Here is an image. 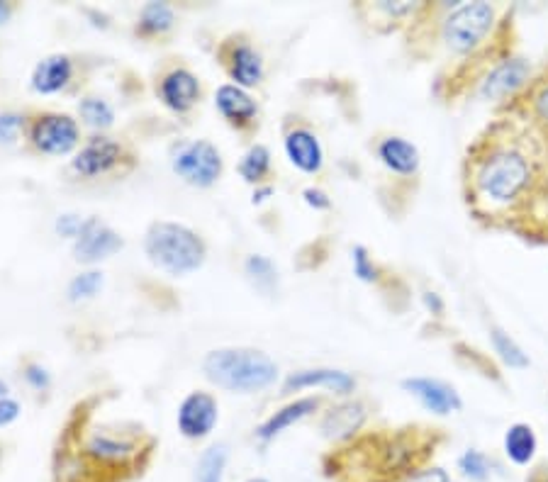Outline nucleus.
I'll return each instance as SVG.
<instances>
[{"instance_id": "1", "label": "nucleus", "mask_w": 548, "mask_h": 482, "mask_svg": "<svg viewBox=\"0 0 548 482\" xmlns=\"http://www.w3.org/2000/svg\"><path fill=\"white\" fill-rule=\"evenodd\" d=\"M546 168L544 139L517 117H497L463 156V200L473 220L488 229L512 232L544 181Z\"/></svg>"}, {"instance_id": "2", "label": "nucleus", "mask_w": 548, "mask_h": 482, "mask_svg": "<svg viewBox=\"0 0 548 482\" xmlns=\"http://www.w3.org/2000/svg\"><path fill=\"white\" fill-rule=\"evenodd\" d=\"M446 431L427 424L376 429L356 434L322 458V470L332 482H410L427 470Z\"/></svg>"}, {"instance_id": "3", "label": "nucleus", "mask_w": 548, "mask_h": 482, "mask_svg": "<svg viewBox=\"0 0 548 482\" xmlns=\"http://www.w3.org/2000/svg\"><path fill=\"white\" fill-rule=\"evenodd\" d=\"M434 13L436 3H432V20ZM505 13L492 3H441L436 22H432V37L458 64L488 47Z\"/></svg>"}, {"instance_id": "4", "label": "nucleus", "mask_w": 548, "mask_h": 482, "mask_svg": "<svg viewBox=\"0 0 548 482\" xmlns=\"http://www.w3.org/2000/svg\"><path fill=\"white\" fill-rule=\"evenodd\" d=\"M205 378L232 392H259L276 383L278 366L256 349L210 351L203 361Z\"/></svg>"}, {"instance_id": "5", "label": "nucleus", "mask_w": 548, "mask_h": 482, "mask_svg": "<svg viewBox=\"0 0 548 482\" xmlns=\"http://www.w3.org/2000/svg\"><path fill=\"white\" fill-rule=\"evenodd\" d=\"M144 249L154 266L171 276H186L198 271L205 261V244L195 232L183 224L156 222L149 227Z\"/></svg>"}, {"instance_id": "6", "label": "nucleus", "mask_w": 548, "mask_h": 482, "mask_svg": "<svg viewBox=\"0 0 548 482\" xmlns=\"http://www.w3.org/2000/svg\"><path fill=\"white\" fill-rule=\"evenodd\" d=\"M500 115H512L522 120L548 144V64L534 78H529L522 93L502 105Z\"/></svg>"}, {"instance_id": "7", "label": "nucleus", "mask_w": 548, "mask_h": 482, "mask_svg": "<svg viewBox=\"0 0 548 482\" xmlns=\"http://www.w3.org/2000/svg\"><path fill=\"white\" fill-rule=\"evenodd\" d=\"M173 171L188 181L190 186L208 188L220 178L222 173V159L220 151L212 147L210 142H190L186 147L178 149L173 156Z\"/></svg>"}, {"instance_id": "8", "label": "nucleus", "mask_w": 548, "mask_h": 482, "mask_svg": "<svg viewBox=\"0 0 548 482\" xmlns=\"http://www.w3.org/2000/svg\"><path fill=\"white\" fill-rule=\"evenodd\" d=\"M32 147L42 154H69L78 144V125L69 115L44 112L30 125Z\"/></svg>"}, {"instance_id": "9", "label": "nucleus", "mask_w": 548, "mask_h": 482, "mask_svg": "<svg viewBox=\"0 0 548 482\" xmlns=\"http://www.w3.org/2000/svg\"><path fill=\"white\" fill-rule=\"evenodd\" d=\"M531 78L529 64L522 59V56H507L505 61L495 66L485 81L480 83V95L485 100H495L500 103V108L505 103H510L514 95L522 93V88L527 86Z\"/></svg>"}, {"instance_id": "10", "label": "nucleus", "mask_w": 548, "mask_h": 482, "mask_svg": "<svg viewBox=\"0 0 548 482\" xmlns=\"http://www.w3.org/2000/svg\"><path fill=\"white\" fill-rule=\"evenodd\" d=\"M217 402L208 392H193L178 409V431L188 441H200L215 429Z\"/></svg>"}, {"instance_id": "11", "label": "nucleus", "mask_w": 548, "mask_h": 482, "mask_svg": "<svg viewBox=\"0 0 548 482\" xmlns=\"http://www.w3.org/2000/svg\"><path fill=\"white\" fill-rule=\"evenodd\" d=\"M122 249V239L120 234L113 232L108 224H103L100 220H91L83 222L81 234L76 237L74 244V256L76 261L81 263H98L108 256H113L115 251Z\"/></svg>"}, {"instance_id": "12", "label": "nucleus", "mask_w": 548, "mask_h": 482, "mask_svg": "<svg viewBox=\"0 0 548 482\" xmlns=\"http://www.w3.org/2000/svg\"><path fill=\"white\" fill-rule=\"evenodd\" d=\"M402 388H405L410 395H415L429 412L434 414H454L463 409V400L458 395L456 388H451L449 383L436 378H407L402 380Z\"/></svg>"}, {"instance_id": "13", "label": "nucleus", "mask_w": 548, "mask_h": 482, "mask_svg": "<svg viewBox=\"0 0 548 482\" xmlns=\"http://www.w3.org/2000/svg\"><path fill=\"white\" fill-rule=\"evenodd\" d=\"M366 405L363 402H344V405L329 409L324 414L320 429L327 439L337 441V444H344V441L354 439L359 434L363 422H366Z\"/></svg>"}, {"instance_id": "14", "label": "nucleus", "mask_w": 548, "mask_h": 482, "mask_svg": "<svg viewBox=\"0 0 548 482\" xmlns=\"http://www.w3.org/2000/svg\"><path fill=\"white\" fill-rule=\"evenodd\" d=\"M120 156H122L120 144L113 142V139L95 137L81 149V154L76 156L74 168L86 178L103 176V173H108L110 168L120 164Z\"/></svg>"}, {"instance_id": "15", "label": "nucleus", "mask_w": 548, "mask_h": 482, "mask_svg": "<svg viewBox=\"0 0 548 482\" xmlns=\"http://www.w3.org/2000/svg\"><path fill=\"white\" fill-rule=\"evenodd\" d=\"M222 59H225L229 76L237 81V86L251 88L264 78V64H261V56L246 42L229 44L225 52H222Z\"/></svg>"}, {"instance_id": "16", "label": "nucleus", "mask_w": 548, "mask_h": 482, "mask_svg": "<svg viewBox=\"0 0 548 482\" xmlns=\"http://www.w3.org/2000/svg\"><path fill=\"white\" fill-rule=\"evenodd\" d=\"M159 95L164 100L166 108L173 112H186L198 103L200 98V83L190 71L176 69L169 76L161 78L159 83Z\"/></svg>"}, {"instance_id": "17", "label": "nucleus", "mask_w": 548, "mask_h": 482, "mask_svg": "<svg viewBox=\"0 0 548 482\" xmlns=\"http://www.w3.org/2000/svg\"><path fill=\"white\" fill-rule=\"evenodd\" d=\"M285 151H288V159L293 161V166H298L300 171L317 173L322 168L324 154L320 139L310 130H305V127H298V130H290L285 134Z\"/></svg>"}, {"instance_id": "18", "label": "nucleus", "mask_w": 548, "mask_h": 482, "mask_svg": "<svg viewBox=\"0 0 548 482\" xmlns=\"http://www.w3.org/2000/svg\"><path fill=\"white\" fill-rule=\"evenodd\" d=\"M320 405H322L320 397H305V400L293 402V405L283 407L281 412H276L273 417H268L266 422L259 427V431H256V436H259L261 441L276 439V436L283 434V431L288 427H293V424L303 422L305 417L315 414L317 409H320Z\"/></svg>"}, {"instance_id": "19", "label": "nucleus", "mask_w": 548, "mask_h": 482, "mask_svg": "<svg viewBox=\"0 0 548 482\" xmlns=\"http://www.w3.org/2000/svg\"><path fill=\"white\" fill-rule=\"evenodd\" d=\"M303 388H327L334 392H351L356 388V380L349 373L332 371V368H317V371H300L285 380V392Z\"/></svg>"}, {"instance_id": "20", "label": "nucleus", "mask_w": 548, "mask_h": 482, "mask_svg": "<svg viewBox=\"0 0 548 482\" xmlns=\"http://www.w3.org/2000/svg\"><path fill=\"white\" fill-rule=\"evenodd\" d=\"M378 156L397 176H415L419 168V151L402 137H388L378 144Z\"/></svg>"}, {"instance_id": "21", "label": "nucleus", "mask_w": 548, "mask_h": 482, "mask_svg": "<svg viewBox=\"0 0 548 482\" xmlns=\"http://www.w3.org/2000/svg\"><path fill=\"white\" fill-rule=\"evenodd\" d=\"M217 108L237 127H249L256 117L254 98L239 86H222L217 91Z\"/></svg>"}, {"instance_id": "22", "label": "nucleus", "mask_w": 548, "mask_h": 482, "mask_svg": "<svg viewBox=\"0 0 548 482\" xmlns=\"http://www.w3.org/2000/svg\"><path fill=\"white\" fill-rule=\"evenodd\" d=\"M71 59L64 54L47 56L44 61H39L35 74H32V88L37 93H57L69 83L71 78Z\"/></svg>"}, {"instance_id": "23", "label": "nucleus", "mask_w": 548, "mask_h": 482, "mask_svg": "<svg viewBox=\"0 0 548 482\" xmlns=\"http://www.w3.org/2000/svg\"><path fill=\"white\" fill-rule=\"evenodd\" d=\"M536 446H539V441H536L534 429H531L529 424L517 422V424H512L510 429H507L505 453H507V458H510L512 463L529 465L536 456Z\"/></svg>"}, {"instance_id": "24", "label": "nucleus", "mask_w": 548, "mask_h": 482, "mask_svg": "<svg viewBox=\"0 0 548 482\" xmlns=\"http://www.w3.org/2000/svg\"><path fill=\"white\" fill-rule=\"evenodd\" d=\"M227 458H229V451L225 444L210 446L208 451H203L198 465H195L193 482H222L225 480Z\"/></svg>"}, {"instance_id": "25", "label": "nucleus", "mask_w": 548, "mask_h": 482, "mask_svg": "<svg viewBox=\"0 0 548 482\" xmlns=\"http://www.w3.org/2000/svg\"><path fill=\"white\" fill-rule=\"evenodd\" d=\"M173 25V10L166 3H149L147 8L139 15V27L137 32L144 37L164 35L166 30H171Z\"/></svg>"}, {"instance_id": "26", "label": "nucleus", "mask_w": 548, "mask_h": 482, "mask_svg": "<svg viewBox=\"0 0 548 482\" xmlns=\"http://www.w3.org/2000/svg\"><path fill=\"white\" fill-rule=\"evenodd\" d=\"M268 171H271V154H268V149L261 147V144H256V147L246 151L242 164H239V173H242L244 181L249 183H261L268 176Z\"/></svg>"}, {"instance_id": "27", "label": "nucleus", "mask_w": 548, "mask_h": 482, "mask_svg": "<svg viewBox=\"0 0 548 482\" xmlns=\"http://www.w3.org/2000/svg\"><path fill=\"white\" fill-rule=\"evenodd\" d=\"M492 346H495V351L500 353V358L510 368H527L529 366V356L522 351V346H519L510 334L502 332L500 327H492Z\"/></svg>"}, {"instance_id": "28", "label": "nucleus", "mask_w": 548, "mask_h": 482, "mask_svg": "<svg viewBox=\"0 0 548 482\" xmlns=\"http://www.w3.org/2000/svg\"><path fill=\"white\" fill-rule=\"evenodd\" d=\"M81 117L91 127H98V130H105V127L113 125L115 115L110 110V105L100 98H86L81 103Z\"/></svg>"}, {"instance_id": "29", "label": "nucleus", "mask_w": 548, "mask_h": 482, "mask_svg": "<svg viewBox=\"0 0 548 482\" xmlns=\"http://www.w3.org/2000/svg\"><path fill=\"white\" fill-rule=\"evenodd\" d=\"M458 470L463 473V478L473 482H483L488 480L490 475V461L485 458V453L466 451L461 458H458Z\"/></svg>"}, {"instance_id": "30", "label": "nucleus", "mask_w": 548, "mask_h": 482, "mask_svg": "<svg viewBox=\"0 0 548 482\" xmlns=\"http://www.w3.org/2000/svg\"><path fill=\"white\" fill-rule=\"evenodd\" d=\"M100 285H103V273L88 271V273H83V276L71 280L69 297L74 302L76 300H88V297H93L95 293H98Z\"/></svg>"}, {"instance_id": "31", "label": "nucleus", "mask_w": 548, "mask_h": 482, "mask_svg": "<svg viewBox=\"0 0 548 482\" xmlns=\"http://www.w3.org/2000/svg\"><path fill=\"white\" fill-rule=\"evenodd\" d=\"M246 273L256 280V285H271L276 280V268L264 256H251L246 261Z\"/></svg>"}, {"instance_id": "32", "label": "nucleus", "mask_w": 548, "mask_h": 482, "mask_svg": "<svg viewBox=\"0 0 548 482\" xmlns=\"http://www.w3.org/2000/svg\"><path fill=\"white\" fill-rule=\"evenodd\" d=\"M354 273L361 280H366V283H373V280H378V276H380L378 266L371 261L366 246H356L354 249Z\"/></svg>"}, {"instance_id": "33", "label": "nucleus", "mask_w": 548, "mask_h": 482, "mask_svg": "<svg viewBox=\"0 0 548 482\" xmlns=\"http://www.w3.org/2000/svg\"><path fill=\"white\" fill-rule=\"evenodd\" d=\"M22 130V117L15 112L0 115V142H15Z\"/></svg>"}, {"instance_id": "34", "label": "nucleus", "mask_w": 548, "mask_h": 482, "mask_svg": "<svg viewBox=\"0 0 548 482\" xmlns=\"http://www.w3.org/2000/svg\"><path fill=\"white\" fill-rule=\"evenodd\" d=\"M25 380L35 390H47L49 388V373L42 366H27L25 368Z\"/></svg>"}, {"instance_id": "35", "label": "nucleus", "mask_w": 548, "mask_h": 482, "mask_svg": "<svg viewBox=\"0 0 548 482\" xmlns=\"http://www.w3.org/2000/svg\"><path fill=\"white\" fill-rule=\"evenodd\" d=\"M81 227H83V220L76 215H64L59 217L57 222L59 234H64V237H78V234H81Z\"/></svg>"}, {"instance_id": "36", "label": "nucleus", "mask_w": 548, "mask_h": 482, "mask_svg": "<svg viewBox=\"0 0 548 482\" xmlns=\"http://www.w3.org/2000/svg\"><path fill=\"white\" fill-rule=\"evenodd\" d=\"M18 417L20 405L15 400H10V397H5V400L0 402V427H8V424H13Z\"/></svg>"}, {"instance_id": "37", "label": "nucleus", "mask_w": 548, "mask_h": 482, "mask_svg": "<svg viewBox=\"0 0 548 482\" xmlns=\"http://www.w3.org/2000/svg\"><path fill=\"white\" fill-rule=\"evenodd\" d=\"M303 195H305V203L312 205V207H317V210H324V207H329V198L322 193V190L307 188Z\"/></svg>"}, {"instance_id": "38", "label": "nucleus", "mask_w": 548, "mask_h": 482, "mask_svg": "<svg viewBox=\"0 0 548 482\" xmlns=\"http://www.w3.org/2000/svg\"><path fill=\"white\" fill-rule=\"evenodd\" d=\"M410 482H451V480L441 468H427L424 473H419L417 478H412Z\"/></svg>"}, {"instance_id": "39", "label": "nucleus", "mask_w": 548, "mask_h": 482, "mask_svg": "<svg viewBox=\"0 0 548 482\" xmlns=\"http://www.w3.org/2000/svg\"><path fill=\"white\" fill-rule=\"evenodd\" d=\"M527 482H548V465H539V468H534L529 473V478Z\"/></svg>"}, {"instance_id": "40", "label": "nucleus", "mask_w": 548, "mask_h": 482, "mask_svg": "<svg viewBox=\"0 0 548 482\" xmlns=\"http://www.w3.org/2000/svg\"><path fill=\"white\" fill-rule=\"evenodd\" d=\"M8 18H10V5L0 0V25H3V22L8 20Z\"/></svg>"}, {"instance_id": "41", "label": "nucleus", "mask_w": 548, "mask_h": 482, "mask_svg": "<svg viewBox=\"0 0 548 482\" xmlns=\"http://www.w3.org/2000/svg\"><path fill=\"white\" fill-rule=\"evenodd\" d=\"M5 397H8V385H5L3 380H0V402H3Z\"/></svg>"}, {"instance_id": "42", "label": "nucleus", "mask_w": 548, "mask_h": 482, "mask_svg": "<svg viewBox=\"0 0 548 482\" xmlns=\"http://www.w3.org/2000/svg\"><path fill=\"white\" fill-rule=\"evenodd\" d=\"M246 482H268L266 478H249Z\"/></svg>"}, {"instance_id": "43", "label": "nucleus", "mask_w": 548, "mask_h": 482, "mask_svg": "<svg viewBox=\"0 0 548 482\" xmlns=\"http://www.w3.org/2000/svg\"><path fill=\"white\" fill-rule=\"evenodd\" d=\"M0 461H3V448H0Z\"/></svg>"}]
</instances>
